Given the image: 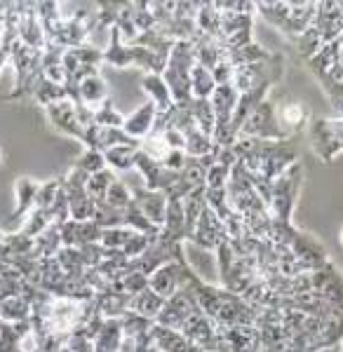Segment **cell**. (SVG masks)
Listing matches in <instances>:
<instances>
[{
	"label": "cell",
	"mask_w": 343,
	"mask_h": 352,
	"mask_svg": "<svg viewBox=\"0 0 343 352\" xmlns=\"http://www.w3.org/2000/svg\"><path fill=\"white\" fill-rule=\"evenodd\" d=\"M256 14H261L266 21L287 33L291 41L301 38L313 24L318 3H254Z\"/></svg>",
	"instance_id": "1"
},
{
	"label": "cell",
	"mask_w": 343,
	"mask_h": 352,
	"mask_svg": "<svg viewBox=\"0 0 343 352\" xmlns=\"http://www.w3.org/2000/svg\"><path fill=\"white\" fill-rule=\"evenodd\" d=\"M196 66V52H193L191 41H181L172 47L167 66L163 71V78L167 82L174 104H186L191 101V71Z\"/></svg>",
	"instance_id": "2"
},
{
	"label": "cell",
	"mask_w": 343,
	"mask_h": 352,
	"mask_svg": "<svg viewBox=\"0 0 343 352\" xmlns=\"http://www.w3.org/2000/svg\"><path fill=\"white\" fill-rule=\"evenodd\" d=\"M304 186V164L294 162L276 184L271 186V197H268V214L276 221H289L294 214V204L299 197V190Z\"/></svg>",
	"instance_id": "3"
},
{
	"label": "cell",
	"mask_w": 343,
	"mask_h": 352,
	"mask_svg": "<svg viewBox=\"0 0 343 352\" xmlns=\"http://www.w3.org/2000/svg\"><path fill=\"white\" fill-rule=\"evenodd\" d=\"M226 192H228V207H231V212L238 214V217H251V214L268 212L266 202L261 200V195L256 192L254 184H251L249 176L245 174L240 160L233 164V169H231Z\"/></svg>",
	"instance_id": "4"
},
{
	"label": "cell",
	"mask_w": 343,
	"mask_h": 352,
	"mask_svg": "<svg viewBox=\"0 0 343 352\" xmlns=\"http://www.w3.org/2000/svg\"><path fill=\"white\" fill-rule=\"evenodd\" d=\"M238 139H261V141H287V134L280 129L276 116V101L264 99L249 118L245 120Z\"/></svg>",
	"instance_id": "5"
},
{
	"label": "cell",
	"mask_w": 343,
	"mask_h": 352,
	"mask_svg": "<svg viewBox=\"0 0 343 352\" xmlns=\"http://www.w3.org/2000/svg\"><path fill=\"white\" fill-rule=\"evenodd\" d=\"M311 144L324 162L334 160L336 153L343 151V116L318 118V120H313Z\"/></svg>",
	"instance_id": "6"
},
{
	"label": "cell",
	"mask_w": 343,
	"mask_h": 352,
	"mask_svg": "<svg viewBox=\"0 0 343 352\" xmlns=\"http://www.w3.org/2000/svg\"><path fill=\"white\" fill-rule=\"evenodd\" d=\"M198 280V275L188 268L186 263H179V261H169V263L160 265V268L148 277V287L163 296L165 300L174 296L176 292H181L184 287L193 285Z\"/></svg>",
	"instance_id": "7"
},
{
	"label": "cell",
	"mask_w": 343,
	"mask_h": 352,
	"mask_svg": "<svg viewBox=\"0 0 343 352\" xmlns=\"http://www.w3.org/2000/svg\"><path fill=\"white\" fill-rule=\"evenodd\" d=\"M224 240H228L224 221L216 217L209 207H205L198 219V223H196V230H193V235L188 242L196 244L200 249H219V244Z\"/></svg>",
	"instance_id": "8"
},
{
	"label": "cell",
	"mask_w": 343,
	"mask_h": 352,
	"mask_svg": "<svg viewBox=\"0 0 343 352\" xmlns=\"http://www.w3.org/2000/svg\"><path fill=\"white\" fill-rule=\"evenodd\" d=\"M48 118L56 129L76 136V139H80V141L85 139V127L78 120L76 104H71V101H66V99L56 101V104H50L48 106Z\"/></svg>",
	"instance_id": "9"
},
{
	"label": "cell",
	"mask_w": 343,
	"mask_h": 352,
	"mask_svg": "<svg viewBox=\"0 0 343 352\" xmlns=\"http://www.w3.org/2000/svg\"><path fill=\"white\" fill-rule=\"evenodd\" d=\"M276 116H278V124L287 139L304 132V124L308 120V109L301 101H282V104H276Z\"/></svg>",
	"instance_id": "10"
},
{
	"label": "cell",
	"mask_w": 343,
	"mask_h": 352,
	"mask_svg": "<svg viewBox=\"0 0 343 352\" xmlns=\"http://www.w3.org/2000/svg\"><path fill=\"white\" fill-rule=\"evenodd\" d=\"M132 200L136 207L141 209V214L151 221L153 226L163 228L165 226V214H167V195L156 190H134Z\"/></svg>",
	"instance_id": "11"
},
{
	"label": "cell",
	"mask_w": 343,
	"mask_h": 352,
	"mask_svg": "<svg viewBox=\"0 0 343 352\" xmlns=\"http://www.w3.org/2000/svg\"><path fill=\"white\" fill-rule=\"evenodd\" d=\"M156 118H158V109L153 101H146L139 111L134 113L132 118H127L123 124V132L134 141H144L146 136H151L153 132V124H156Z\"/></svg>",
	"instance_id": "12"
},
{
	"label": "cell",
	"mask_w": 343,
	"mask_h": 352,
	"mask_svg": "<svg viewBox=\"0 0 343 352\" xmlns=\"http://www.w3.org/2000/svg\"><path fill=\"white\" fill-rule=\"evenodd\" d=\"M106 99H108V89H106L104 78H101L99 73H92V76H87L78 85L76 104H85V106H90V109H99Z\"/></svg>",
	"instance_id": "13"
},
{
	"label": "cell",
	"mask_w": 343,
	"mask_h": 352,
	"mask_svg": "<svg viewBox=\"0 0 343 352\" xmlns=\"http://www.w3.org/2000/svg\"><path fill=\"white\" fill-rule=\"evenodd\" d=\"M151 340L156 348L165 350V352H191V343H188V338L184 333L174 331V329H167V327L153 324Z\"/></svg>",
	"instance_id": "14"
},
{
	"label": "cell",
	"mask_w": 343,
	"mask_h": 352,
	"mask_svg": "<svg viewBox=\"0 0 343 352\" xmlns=\"http://www.w3.org/2000/svg\"><path fill=\"white\" fill-rule=\"evenodd\" d=\"M141 87H144L146 94L151 96V101L156 104L158 113H165L174 106V99H172L167 82H165V78L158 76V73H148L144 80H141Z\"/></svg>",
	"instance_id": "15"
},
{
	"label": "cell",
	"mask_w": 343,
	"mask_h": 352,
	"mask_svg": "<svg viewBox=\"0 0 343 352\" xmlns=\"http://www.w3.org/2000/svg\"><path fill=\"white\" fill-rule=\"evenodd\" d=\"M181 134H184V139H186V155H191V157H205V155H211V153L219 151L214 146V139L200 132L198 124H193V127L184 129Z\"/></svg>",
	"instance_id": "16"
},
{
	"label": "cell",
	"mask_w": 343,
	"mask_h": 352,
	"mask_svg": "<svg viewBox=\"0 0 343 352\" xmlns=\"http://www.w3.org/2000/svg\"><path fill=\"white\" fill-rule=\"evenodd\" d=\"M266 59H271V52H268V50H264L259 43H254V41H251L249 45H245V47L228 52V64H231L233 68L249 66V64H259V61H266Z\"/></svg>",
	"instance_id": "17"
},
{
	"label": "cell",
	"mask_w": 343,
	"mask_h": 352,
	"mask_svg": "<svg viewBox=\"0 0 343 352\" xmlns=\"http://www.w3.org/2000/svg\"><path fill=\"white\" fill-rule=\"evenodd\" d=\"M38 188L40 186L36 184L33 179H28V176H24V179H19L14 184V192H17V209L12 217H21V214L31 212V207H36V195H38Z\"/></svg>",
	"instance_id": "18"
},
{
	"label": "cell",
	"mask_w": 343,
	"mask_h": 352,
	"mask_svg": "<svg viewBox=\"0 0 343 352\" xmlns=\"http://www.w3.org/2000/svg\"><path fill=\"white\" fill-rule=\"evenodd\" d=\"M216 89V82H214V76L211 71H207L205 66L196 64L191 71V96L193 99H211Z\"/></svg>",
	"instance_id": "19"
},
{
	"label": "cell",
	"mask_w": 343,
	"mask_h": 352,
	"mask_svg": "<svg viewBox=\"0 0 343 352\" xmlns=\"http://www.w3.org/2000/svg\"><path fill=\"white\" fill-rule=\"evenodd\" d=\"M188 109H191V116L200 132L214 136V111H211L209 99H191L188 101Z\"/></svg>",
	"instance_id": "20"
},
{
	"label": "cell",
	"mask_w": 343,
	"mask_h": 352,
	"mask_svg": "<svg viewBox=\"0 0 343 352\" xmlns=\"http://www.w3.org/2000/svg\"><path fill=\"white\" fill-rule=\"evenodd\" d=\"M136 155H139V146H116L104 153L108 167H116L120 172H127L136 164Z\"/></svg>",
	"instance_id": "21"
},
{
	"label": "cell",
	"mask_w": 343,
	"mask_h": 352,
	"mask_svg": "<svg viewBox=\"0 0 343 352\" xmlns=\"http://www.w3.org/2000/svg\"><path fill=\"white\" fill-rule=\"evenodd\" d=\"M163 305H165V298L158 296L151 287L144 289L141 294H136V296H132V310H136L141 317H146V320L148 317H158Z\"/></svg>",
	"instance_id": "22"
},
{
	"label": "cell",
	"mask_w": 343,
	"mask_h": 352,
	"mask_svg": "<svg viewBox=\"0 0 343 352\" xmlns=\"http://www.w3.org/2000/svg\"><path fill=\"white\" fill-rule=\"evenodd\" d=\"M116 174L111 172V169H101V172H96V174H92L87 179V184H85V188H87V192H90V197H92L94 202H99V200H104L106 197V192H108V188H111L113 184H116Z\"/></svg>",
	"instance_id": "23"
},
{
	"label": "cell",
	"mask_w": 343,
	"mask_h": 352,
	"mask_svg": "<svg viewBox=\"0 0 343 352\" xmlns=\"http://www.w3.org/2000/svg\"><path fill=\"white\" fill-rule=\"evenodd\" d=\"M94 124H99V127H120L123 129L125 118L113 109L111 99H106L99 109H94Z\"/></svg>",
	"instance_id": "24"
},
{
	"label": "cell",
	"mask_w": 343,
	"mask_h": 352,
	"mask_svg": "<svg viewBox=\"0 0 343 352\" xmlns=\"http://www.w3.org/2000/svg\"><path fill=\"white\" fill-rule=\"evenodd\" d=\"M76 169H80V172H85V174H90V176L96 174V172H101V169H106V157H104V153L87 151L83 157H78Z\"/></svg>",
	"instance_id": "25"
},
{
	"label": "cell",
	"mask_w": 343,
	"mask_h": 352,
	"mask_svg": "<svg viewBox=\"0 0 343 352\" xmlns=\"http://www.w3.org/2000/svg\"><path fill=\"white\" fill-rule=\"evenodd\" d=\"M104 202H108L111 207H116V209H127L129 204H132V192L127 190V186H123L120 181H116V184L108 188Z\"/></svg>",
	"instance_id": "26"
},
{
	"label": "cell",
	"mask_w": 343,
	"mask_h": 352,
	"mask_svg": "<svg viewBox=\"0 0 343 352\" xmlns=\"http://www.w3.org/2000/svg\"><path fill=\"white\" fill-rule=\"evenodd\" d=\"M318 352H341V345L336 343V345H329V348H322V350H318Z\"/></svg>",
	"instance_id": "27"
},
{
	"label": "cell",
	"mask_w": 343,
	"mask_h": 352,
	"mask_svg": "<svg viewBox=\"0 0 343 352\" xmlns=\"http://www.w3.org/2000/svg\"><path fill=\"white\" fill-rule=\"evenodd\" d=\"M191 352H207V350H200V348H193L191 345Z\"/></svg>",
	"instance_id": "28"
},
{
	"label": "cell",
	"mask_w": 343,
	"mask_h": 352,
	"mask_svg": "<svg viewBox=\"0 0 343 352\" xmlns=\"http://www.w3.org/2000/svg\"><path fill=\"white\" fill-rule=\"evenodd\" d=\"M341 244H343V230H341Z\"/></svg>",
	"instance_id": "29"
}]
</instances>
